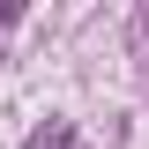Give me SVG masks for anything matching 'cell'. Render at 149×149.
<instances>
[{"label": "cell", "instance_id": "1", "mask_svg": "<svg viewBox=\"0 0 149 149\" xmlns=\"http://www.w3.org/2000/svg\"><path fill=\"white\" fill-rule=\"evenodd\" d=\"M22 149H74V127H45V134H30Z\"/></svg>", "mask_w": 149, "mask_h": 149}]
</instances>
